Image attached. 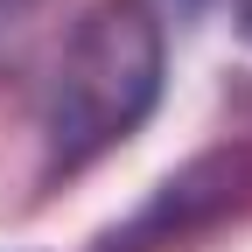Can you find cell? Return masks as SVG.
Wrapping results in <instances>:
<instances>
[{
  "label": "cell",
  "mask_w": 252,
  "mask_h": 252,
  "mask_svg": "<svg viewBox=\"0 0 252 252\" xmlns=\"http://www.w3.org/2000/svg\"><path fill=\"white\" fill-rule=\"evenodd\" d=\"M238 21H245V35H252V0H245V7H238Z\"/></svg>",
  "instance_id": "277c9868"
},
{
  "label": "cell",
  "mask_w": 252,
  "mask_h": 252,
  "mask_svg": "<svg viewBox=\"0 0 252 252\" xmlns=\"http://www.w3.org/2000/svg\"><path fill=\"white\" fill-rule=\"evenodd\" d=\"M21 14H28V0H0V35H7V28H14Z\"/></svg>",
  "instance_id": "3957f363"
},
{
  "label": "cell",
  "mask_w": 252,
  "mask_h": 252,
  "mask_svg": "<svg viewBox=\"0 0 252 252\" xmlns=\"http://www.w3.org/2000/svg\"><path fill=\"white\" fill-rule=\"evenodd\" d=\"M245 182V154H210V161H189L182 175H168L154 189V203L140 217H126V224L98 245V252H147V245H168L182 231H196L203 217H217Z\"/></svg>",
  "instance_id": "7a4b0ae2"
},
{
  "label": "cell",
  "mask_w": 252,
  "mask_h": 252,
  "mask_svg": "<svg viewBox=\"0 0 252 252\" xmlns=\"http://www.w3.org/2000/svg\"><path fill=\"white\" fill-rule=\"evenodd\" d=\"M168 77V35L147 0H98L70 28L42 98V168L77 175L154 112Z\"/></svg>",
  "instance_id": "6da1fadb"
},
{
  "label": "cell",
  "mask_w": 252,
  "mask_h": 252,
  "mask_svg": "<svg viewBox=\"0 0 252 252\" xmlns=\"http://www.w3.org/2000/svg\"><path fill=\"white\" fill-rule=\"evenodd\" d=\"M182 7H196V0H182Z\"/></svg>",
  "instance_id": "5b68a950"
}]
</instances>
